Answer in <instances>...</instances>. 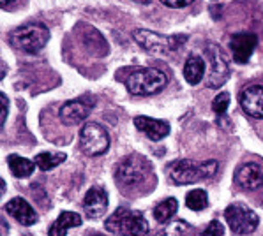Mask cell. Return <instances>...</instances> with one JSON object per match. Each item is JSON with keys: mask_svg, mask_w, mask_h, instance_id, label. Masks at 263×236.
Returning <instances> with one entry per match:
<instances>
[{"mask_svg": "<svg viewBox=\"0 0 263 236\" xmlns=\"http://www.w3.org/2000/svg\"><path fill=\"white\" fill-rule=\"evenodd\" d=\"M87 236H106V234H103V233H94V231H92V233H88Z\"/></svg>", "mask_w": 263, "mask_h": 236, "instance_id": "f546056e", "label": "cell"}, {"mask_svg": "<svg viewBox=\"0 0 263 236\" xmlns=\"http://www.w3.org/2000/svg\"><path fill=\"white\" fill-rule=\"evenodd\" d=\"M185 206L193 211H201L209 206V196L203 189H196V190H191L185 198Z\"/></svg>", "mask_w": 263, "mask_h": 236, "instance_id": "7402d4cb", "label": "cell"}, {"mask_svg": "<svg viewBox=\"0 0 263 236\" xmlns=\"http://www.w3.org/2000/svg\"><path fill=\"white\" fill-rule=\"evenodd\" d=\"M106 231L119 236H147L148 222L145 221L143 213L138 210L117 208L111 217L104 222Z\"/></svg>", "mask_w": 263, "mask_h": 236, "instance_id": "3957f363", "label": "cell"}, {"mask_svg": "<svg viewBox=\"0 0 263 236\" xmlns=\"http://www.w3.org/2000/svg\"><path fill=\"white\" fill-rule=\"evenodd\" d=\"M198 236H224V226L221 221H212Z\"/></svg>", "mask_w": 263, "mask_h": 236, "instance_id": "d4e9b609", "label": "cell"}, {"mask_svg": "<svg viewBox=\"0 0 263 236\" xmlns=\"http://www.w3.org/2000/svg\"><path fill=\"white\" fill-rule=\"evenodd\" d=\"M82 222H83L82 215L74 213V211H62V213L59 215V219L53 222V226L50 227L48 234L50 236H66L71 227L82 226Z\"/></svg>", "mask_w": 263, "mask_h": 236, "instance_id": "e0dca14e", "label": "cell"}, {"mask_svg": "<svg viewBox=\"0 0 263 236\" xmlns=\"http://www.w3.org/2000/svg\"><path fill=\"white\" fill-rule=\"evenodd\" d=\"M240 108L249 116L263 120V87L249 85L240 92Z\"/></svg>", "mask_w": 263, "mask_h": 236, "instance_id": "7c38bea8", "label": "cell"}, {"mask_svg": "<svg viewBox=\"0 0 263 236\" xmlns=\"http://www.w3.org/2000/svg\"><path fill=\"white\" fill-rule=\"evenodd\" d=\"M115 178L120 187L133 189V187H138L140 184L147 182L148 178H152V166L143 155L133 153V155H127L119 162Z\"/></svg>", "mask_w": 263, "mask_h": 236, "instance_id": "277c9868", "label": "cell"}, {"mask_svg": "<svg viewBox=\"0 0 263 236\" xmlns=\"http://www.w3.org/2000/svg\"><path fill=\"white\" fill-rule=\"evenodd\" d=\"M6 211L22 226H34L37 222V213L23 198H13L6 203Z\"/></svg>", "mask_w": 263, "mask_h": 236, "instance_id": "2e32d148", "label": "cell"}, {"mask_svg": "<svg viewBox=\"0 0 263 236\" xmlns=\"http://www.w3.org/2000/svg\"><path fill=\"white\" fill-rule=\"evenodd\" d=\"M135 125L140 132H143L148 140L152 141H161L163 137H166L170 134V124L164 120H157V118L151 116H136Z\"/></svg>", "mask_w": 263, "mask_h": 236, "instance_id": "9a60e30c", "label": "cell"}, {"mask_svg": "<svg viewBox=\"0 0 263 236\" xmlns=\"http://www.w3.org/2000/svg\"><path fill=\"white\" fill-rule=\"evenodd\" d=\"M168 76L156 67L133 69L125 78V88L133 95H154L166 87Z\"/></svg>", "mask_w": 263, "mask_h": 236, "instance_id": "7a4b0ae2", "label": "cell"}, {"mask_svg": "<svg viewBox=\"0 0 263 236\" xmlns=\"http://www.w3.org/2000/svg\"><path fill=\"white\" fill-rule=\"evenodd\" d=\"M83 210L87 217L99 219L108 210V194L103 187H92L87 190L83 198Z\"/></svg>", "mask_w": 263, "mask_h": 236, "instance_id": "5bb4252c", "label": "cell"}, {"mask_svg": "<svg viewBox=\"0 0 263 236\" xmlns=\"http://www.w3.org/2000/svg\"><path fill=\"white\" fill-rule=\"evenodd\" d=\"M219 169V162L217 161H189V159H182V161H175L166 168L168 178L175 185H191L196 182L207 180L212 178Z\"/></svg>", "mask_w": 263, "mask_h": 236, "instance_id": "6da1fadb", "label": "cell"}, {"mask_svg": "<svg viewBox=\"0 0 263 236\" xmlns=\"http://www.w3.org/2000/svg\"><path fill=\"white\" fill-rule=\"evenodd\" d=\"M135 2H141V4H151V0H135Z\"/></svg>", "mask_w": 263, "mask_h": 236, "instance_id": "4dcf8cb0", "label": "cell"}, {"mask_svg": "<svg viewBox=\"0 0 263 236\" xmlns=\"http://www.w3.org/2000/svg\"><path fill=\"white\" fill-rule=\"evenodd\" d=\"M177 210H179V201H177L175 198L163 199V201L154 208V217H156L157 222L164 224L177 213Z\"/></svg>", "mask_w": 263, "mask_h": 236, "instance_id": "ffe728a7", "label": "cell"}, {"mask_svg": "<svg viewBox=\"0 0 263 236\" xmlns=\"http://www.w3.org/2000/svg\"><path fill=\"white\" fill-rule=\"evenodd\" d=\"M224 219L228 222L230 229L233 231V234L238 236H248L253 234L258 229V224H260V217H258L256 211L248 208L242 203H235V205H230L224 210Z\"/></svg>", "mask_w": 263, "mask_h": 236, "instance_id": "52a82bcc", "label": "cell"}, {"mask_svg": "<svg viewBox=\"0 0 263 236\" xmlns=\"http://www.w3.org/2000/svg\"><path fill=\"white\" fill-rule=\"evenodd\" d=\"M228 106H230V93H228V92L217 93V95L214 97V101H212V109L217 113V115H222V113H226Z\"/></svg>", "mask_w": 263, "mask_h": 236, "instance_id": "cb8c5ba5", "label": "cell"}, {"mask_svg": "<svg viewBox=\"0 0 263 236\" xmlns=\"http://www.w3.org/2000/svg\"><path fill=\"white\" fill-rule=\"evenodd\" d=\"M209 60V76H207V85L210 88H219L224 85V81L230 76V67L226 62L224 55H222L221 48L216 44H209L205 48Z\"/></svg>", "mask_w": 263, "mask_h": 236, "instance_id": "9c48e42d", "label": "cell"}, {"mask_svg": "<svg viewBox=\"0 0 263 236\" xmlns=\"http://www.w3.org/2000/svg\"><path fill=\"white\" fill-rule=\"evenodd\" d=\"M13 2H16V0H0V6H2V7H7L9 4H13Z\"/></svg>", "mask_w": 263, "mask_h": 236, "instance_id": "f1b7e54d", "label": "cell"}, {"mask_svg": "<svg viewBox=\"0 0 263 236\" xmlns=\"http://www.w3.org/2000/svg\"><path fill=\"white\" fill-rule=\"evenodd\" d=\"M256 44H258L256 34H251V32H240V34L232 35L230 50L233 53V60L237 64H248Z\"/></svg>", "mask_w": 263, "mask_h": 236, "instance_id": "8fae6325", "label": "cell"}, {"mask_svg": "<svg viewBox=\"0 0 263 236\" xmlns=\"http://www.w3.org/2000/svg\"><path fill=\"white\" fill-rule=\"evenodd\" d=\"M80 143H82V150L85 155L97 157L103 155L110 148V136L108 131L99 124H85L80 131Z\"/></svg>", "mask_w": 263, "mask_h": 236, "instance_id": "ba28073f", "label": "cell"}, {"mask_svg": "<svg viewBox=\"0 0 263 236\" xmlns=\"http://www.w3.org/2000/svg\"><path fill=\"white\" fill-rule=\"evenodd\" d=\"M133 37H135V41L143 50L154 53L177 51L187 41V35H164L159 34V32L145 30V28L133 32Z\"/></svg>", "mask_w": 263, "mask_h": 236, "instance_id": "8992f818", "label": "cell"}, {"mask_svg": "<svg viewBox=\"0 0 263 236\" xmlns=\"http://www.w3.org/2000/svg\"><path fill=\"white\" fill-rule=\"evenodd\" d=\"M194 0H161V4H164L166 7H172V9H182V7L191 6Z\"/></svg>", "mask_w": 263, "mask_h": 236, "instance_id": "484cf974", "label": "cell"}, {"mask_svg": "<svg viewBox=\"0 0 263 236\" xmlns=\"http://www.w3.org/2000/svg\"><path fill=\"white\" fill-rule=\"evenodd\" d=\"M66 161V153L62 152H57V153H51V152H43V153H37L34 159L35 166H37L41 171H50L57 168L59 164Z\"/></svg>", "mask_w": 263, "mask_h": 236, "instance_id": "44dd1931", "label": "cell"}, {"mask_svg": "<svg viewBox=\"0 0 263 236\" xmlns=\"http://www.w3.org/2000/svg\"><path fill=\"white\" fill-rule=\"evenodd\" d=\"M235 182L244 190H258L263 187V168L256 162H246L235 171Z\"/></svg>", "mask_w": 263, "mask_h": 236, "instance_id": "4fadbf2b", "label": "cell"}, {"mask_svg": "<svg viewBox=\"0 0 263 236\" xmlns=\"http://www.w3.org/2000/svg\"><path fill=\"white\" fill-rule=\"evenodd\" d=\"M50 41V30L44 23H27L11 32V43L18 50L27 53H37L41 51Z\"/></svg>", "mask_w": 263, "mask_h": 236, "instance_id": "5b68a950", "label": "cell"}, {"mask_svg": "<svg viewBox=\"0 0 263 236\" xmlns=\"http://www.w3.org/2000/svg\"><path fill=\"white\" fill-rule=\"evenodd\" d=\"M0 101H2V125L7 120V113H9V99H7L6 93H0Z\"/></svg>", "mask_w": 263, "mask_h": 236, "instance_id": "4316f807", "label": "cell"}, {"mask_svg": "<svg viewBox=\"0 0 263 236\" xmlns=\"http://www.w3.org/2000/svg\"><path fill=\"white\" fill-rule=\"evenodd\" d=\"M2 236H7V222L2 219Z\"/></svg>", "mask_w": 263, "mask_h": 236, "instance_id": "83f0119b", "label": "cell"}, {"mask_svg": "<svg viewBox=\"0 0 263 236\" xmlns=\"http://www.w3.org/2000/svg\"><path fill=\"white\" fill-rule=\"evenodd\" d=\"M7 162H9L11 173H13L16 178L30 176L35 169V162L28 161L25 157H20V155H9L7 157Z\"/></svg>", "mask_w": 263, "mask_h": 236, "instance_id": "d6986e66", "label": "cell"}, {"mask_svg": "<svg viewBox=\"0 0 263 236\" xmlns=\"http://www.w3.org/2000/svg\"><path fill=\"white\" fill-rule=\"evenodd\" d=\"M207 66H205V60L200 55H189V58L185 60L184 66V78L189 85H198L205 76Z\"/></svg>", "mask_w": 263, "mask_h": 236, "instance_id": "ac0fdd59", "label": "cell"}, {"mask_svg": "<svg viewBox=\"0 0 263 236\" xmlns=\"http://www.w3.org/2000/svg\"><path fill=\"white\" fill-rule=\"evenodd\" d=\"M187 229H189V224L182 221V219H179V221H168L164 222V226L154 236H182Z\"/></svg>", "mask_w": 263, "mask_h": 236, "instance_id": "603a6c76", "label": "cell"}, {"mask_svg": "<svg viewBox=\"0 0 263 236\" xmlns=\"http://www.w3.org/2000/svg\"><path fill=\"white\" fill-rule=\"evenodd\" d=\"M96 104V99L92 95H83V97H78L74 101H69L60 108V120L62 124L66 125H78L90 115L92 108Z\"/></svg>", "mask_w": 263, "mask_h": 236, "instance_id": "30bf717a", "label": "cell"}]
</instances>
